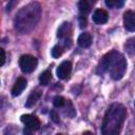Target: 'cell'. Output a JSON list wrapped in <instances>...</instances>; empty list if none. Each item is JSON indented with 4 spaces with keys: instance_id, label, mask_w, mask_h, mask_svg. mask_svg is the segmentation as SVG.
I'll list each match as a JSON object with an SVG mask.
<instances>
[{
    "instance_id": "21",
    "label": "cell",
    "mask_w": 135,
    "mask_h": 135,
    "mask_svg": "<svg viewBox=\"0 0 135 135\" xmlns=\"http://www.w3.org/2000/svg\"><path fill=\"white\" fill-rule=\"evenodd\" d=\"M79 25H80L81 28H83V27L86 26V19H85V17L83 15L79 17Z\"/></svg>"
},
{
    "instance_id": "18",
    "label": "cell",
    "mask_w": 135,
    "mask_h": 135,
    "mask_svg": "<svg viewBox=\"0 0 135 135\" xmlns=\"http://www.w3.org/2000/svg\"><path fill=\"white\" fill-rule=\"evenodd\" d=\"M127 52L130 54V55H133L134 53V38H131L127 41Z\"/></svg>"
},
{
    "instance_id": "3",
    "label": "cell",
    "mask_w": 135,
    "mask_h": 135,
    "mask_svg": "<svg viewBox=\"0 0 135 135\" xmlns=\"http://www.w3.org/2000/svg\"><path fill=\"white\" fill-rule=\"evenodd\" d=\"M127 117V109L120 103H114L107 110L101 133L103 135H118Z\"/></svg>"
},
{
    "instance_id": "8",
    "label": "cell",
    "mask_w": 135,
    "mask_h": 135,
    "mask_svg": "<svg viewBox=\"0 0 135 135\" xmlns=\"http://www.w3.org/2000/svg\"><path fill=\"white\" fill-rule=\"evenodd\" d=\"M123 23L127 31L129 32L135 31V14L133 11H127L123 14Z\"/></svg>"
},
{
    "instance_id": "19",
    "label": "cell",
    "mask_w": 135,
    "mask_h": 135,
    "mask_svg": "<svg viewBox=\"0 0 135 135\" xmlns=\"http://www.w3.org/2000/svg\"><path fill=\"white\" fill-rule=\"evenodd\" d=\"M50 115H51V118H52V120H53L54 122H56V123L59 122V115H58V113H57L55 110L51 111Z\"/></svg>"
},
{
    "instance_id": "17",
    "label": "cell",
    "mask_w": 135,
    "mask_h": 135,
    "mask_svg": "<svg viewBox=\"0 0 135 135\" xmlns=\"http://www.w3.org/2000/svg\"><path fill=\"white\" fill-rule=\"evenodd\" d=\"M53 104L55 108H62L65 104V99L62 96H56L53 99Z\"/></svg>"
},
{
    "instance_id": "7",
    "label": "cell",
    "mask_w": 135,
    "mask_h": 135,
    "mask_svg": "<svg viewBox=\"0 0 135 135\" xmlns=\"http://www.w3.org/2000/svg\"><path fill=\"white\" fill-rule=\"evenodd\" d=\"M72 72V63L70 61H63L57 68V76L59 79H66Z\"/></svg>"
},
{
    "instance_id": "5",
    "label": "cell",
    "mask_w": 135,
    "mask_h": 135,
    "mask_svg": "<svg viewBox=\"0 0 135 135\" xmlns=\"http://www.w3.org/2000/svg\"><path fill=\"white\" fill-rule=\"evenodd\" d=\"M21 121L25 124L24 133H31V132L39 130V128H40V120L34 115H31V114L22 115Z\"/></svg>"
},
{
    "instance_id": "6",
    "label": "cell",
    "mask_w": 135,
    "mask_h": 135,
    "mask_svg": "<svg viewBox=\"0 0 135 135\" xmlns=\"http://www.w3.org/2000/svg\"><path fill=\"white\" fill-rule=\"evenodd\" d=\"M71 24L69 22H64L60 25L57 32V37L63 40V44L65 47L71 46Z\"/></svg>"
},
{
    "instance_id": "12",
    "label": "cell",
    "mask_w": 135,
    "mask_h": 135,
    "mask_svg": "<svg viewBox=\"0 0 135 135\" xmlns=\"http://www.w3.org/2000/svg\"><path fill=\"white\" fill-rule=\"evenodd\" d=\"M96 0H80L79 1V4H78V7H79V11L80 13L84 16V15H88L91 9H92V6L94 5Z\"/></svg>"
},
{
    "instance_id": "22",
    "label": "cell",
    "mask_w": 135,
    "mask_h": 135,
    "mask_svg": "<svg viewBox=\"0 0 135 135\" xmlns=\"http://www.w3.org/2000/svg\"><path fill=\"white\" fill-rule=\"evenodd\" d=\"M17 1H18V0H11V1H9V3L7 4V6H6V12L12 11V9H13V7H14V5L17 3Z\"/></svg>"
},
{
    "instance_id": "14",
    "label": "cell",
    "mask_w": 135,
    "mask_h": 135,
    "mask_svg": "<svg viewBox=\"0 0 135 135\" xmlns=\"http://www.w3.org/2000/svg\"><path fill=\"white\" fill-rule=\"evenodd\" d=\"M51 79H52V73L49 70H45L39 76V82H40L41 85H47L50 83Z\"/></svg>"
},
{
    "instance_id": "13",
    "label": "cell",
    "mask_w": 135,
    "mask_h": 135,
    "mask_svg": "<svg viewBox=\"0 0 135 135\" xmlns=\"http://www.w3.org/2000/svg\"><path fill=\"white\" fill-rule=\"evenodd\" d=\"M40 96H41L40 92H32L31 95L27 97V100L25 102V107L26 108H32L33 105H35L36 102L38 101V99L40 98Z\"/></svg>"
},
{
    "instance_id": "15",
    "label": "cell",
    "mask_w": 135,
    "mask_h": 135,
    "mask_svg": "<svg viewBox=\"0 0 135 135\" xmlns=\"http://www.w3.org/2000/svg\"><path fill=\"white\" fill-rule=\"evenodd\" d=\"M124 4V0H105V5L110 8H120Z\"/></svg>"
},
{
    "instance_id": "2",
    "label": "cell",
    "mask_w": 135,
    "mask_h": 135,
    "mask_svg": "<svg viewBox=\"0 0 135 135\" xmlns=\"http://www.w3.org/2000/svg\"><path fill=\"white\" fill-rule=\"evenodd\" d=\"M127 70V61L123 55L116 51H112L105 54L98 63L97 74H104L109 72L110 76L114 80H119L122 78Z\"/></svg>"
},
{
    "instance_id": "1",
    "label": "cell",
    "mask_w": 135,
    "mask_h": 135,
    "mask_svg": "<svg viewBox=\"0 0 135 135\" xmlns=\"http://www.w3.org/2000/svg\"><path fill=\"white\" fill-rule=\"evenodd\" d=\"M41 17V6L38 2H32L22 7L16 15L15 28L20 34L32 32Z\"/></svg>"
},
{
    "instance_id": "11",
    "label": "cell",
    "mask_w": 135,
    "mask_h": 135,
    "mask_svg": "<svg viewBox=\"0 0 135 135\" xmlns=\"http://www.w3.org/2000/svg\"><path fill=\"white\" fill-rule=\"evenodd\" d=\"M92 41H93V38H92V35L90 33H81L77 39L78 45L83 47V49L89 47L92 44Z\"/></svg>"
},
{
    "instance_id": "4",
    "label": "cell",
    "mask_w": 135,
    "mask_h": 135,
    "mask_svg": "<svg viewBox=\"0 0 135 135\" xmlns=\"http://www.w3.org/2000/svg\"><path fill=\"white\" fill-rule=\"evenodd\" d=\"M38 64L37 58L31 55H22L19 58V66L23 73H32Z\"/></svg>"
},
{
    "instance_id": "16",
    "label": "cell",
    "mask_w": 135,
    "mask_h": 135,
    "mask_svg": "<svg viewBox=\"0 0 135 135\" xmlns=\"http://www.w3.org/2000/svg\"><path fill=\"white\" fill-rule=\"evenodd\" d=\"M62 53H63V47L61 45H59V44L53 46V49L51 51V54H52V56L54 58H59L62 55Z\"/></svg>"
},
{
    "instance_id": "9",
    "label": "cell",
    "mask_w": 135,
    "mask_h": 135,
    "mask_svg": "<svg viewBox=\"0 0 135 135\" xmlns=\"http://www.w3.org/2000/svg\"><path fill=\"white\" fill-rule=\"evenodd\" d=\"M26 84H27L26 79L23 78V77H19V78L16 80V82H15L13 89H12V95H13L14 97L19 96V95L24 91V89L26 88Z\"/></svg>"
},
{
    "instance_id": "20",
    "label": "cell",
    "mask_w": 135,
    "mask_h": 135,
    "mask_svg": "<svg viewBox=\"0 0 135 135\" xmlns=\"http://www.w3.org/2000/svg\"><path fill=\"white\" fill-rule=\"evenodd\" d=\"M5 62V52L3 49L0 47V66H2Z\"/></svg>"
},
{
    "instance_id": "10",
    "label": "cell",
    "mask_w": 135,
    "mask_h": 135,
    "mask_svg": "<svg viewBox=\"0 0 135 135\" xmlns=\"http://www.w3.org/2000/svg\"><path fill=\"white\" fill-rule=\"evenodd\" d=\"M109 19V15H108V12L104 11V9H96L93 14V21L96 23V24H104Z\"/></svg>"
}]
</instances>
